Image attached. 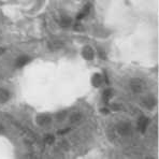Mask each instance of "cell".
<instances>
[{"label":"cell","mask_w":159,"mask_h":159,"mask_svg":"<svg viewBox=\"0 0 159 159\" xmlns=\"http://www.w3.org/2000/svg\"><path fill=\"white\" fill-rule=\"evenodd\" d=\"M110 97H111V92H106V93H104V99L107 100Z\"/></svg>","instance_id":"obj_3"},{"label":"cell","mask_w":159,"mask_h":159,"mask_svg":"<svg viewBox=\"0 0 159 159\" xmlns=\"http://www.w3.org/2000/svg\"><path fill=\"white\" fill-rule=\"evenodd\" d=\"M45 141H46V143H52V142L54 141V138L52 137V135H48V138H46V139H45Z\"/></svg>","instance_id":"obj_2"},{"label":"cell","mask_w":159,"mask_h":159,"mask_svg":"<svg viewBox=\"0 0 159 159\" xmlns=\"http://www.w3.org/2000/svg\"><path fill=\"white\" fill-rule=\"evenodd\" d=\"M28 57H20L17 60V67H23L24 65H26L28 62Z\"/></svg>","instance_id":"obj_1"}]
</instances>
